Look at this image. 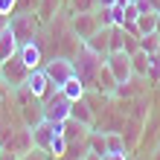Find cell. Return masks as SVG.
I'll list each match as a JSON object with an SVG mask.
<instances>
[{
  "mask_svg": "<svg viewBox=\"0 0 160 160\" xmlns=\"http://www.w3.org/2000/svg\"><path fill=\"white\" fill-rule=\"evenodd\" d=\"M73 67H76V76L84 82V88H93L96 84V76H99V70L105 67V58L102 55H96L93 50H88V47H79L76 50V55H73Z\"/></svg>",
  "mask_w": 160,
  "mask_h": 160,
  "instance_id": "cell-1",
  "label": "cell"
},
{
  "mask_svg": "<svg viewBox=\"0 0 160 160\" xmlns=\"http://www.w3.org/2000/svg\"><path fill=\"white\" fill-rule=\"evenodd\" d=\"M9 26L15 29V35H18V41H21V44L35 41L41 35V29H44L38 12H12V15H9Z\"/></svg>",
  "mask_w": 160,
  "mask_h": 160,
  "instance_id": "cell-2",
  "label": "cell"
},
{
  "mask_svg": "<svg viewBox=\"0 0 160 160\" xmlns=\"http://www.w3.org/2000/svg\"><path fill=\"white\" fill-rule=\"evenodd\" d=\"M44 73L50 76V82L55 88L61 90V84L67 82L70 76H76V67H73V58L70 55H50V58H44Z\"/></svg>",
  "mask_w": 160,
  "mask_h": 160,
  "instance_id": "cell-3",
  "label": "cell"
},
{
  "mask_svg": "<svg viewBox=\"0 0 160 160\" xmlns=\"http://www.w3.org/2000/svg\"><path fill=\"white\" fill-rule=\"evenodd\" d=\"M26 76H29V67L21 61V55H12V58L3 61V67H0V82L9 84V90L12 88H21L26 84Z\"/></svg>",
  "mask_w": 160,
  "mask_h": 160,
  "instance_id": "cell-4",
  "label": "cell"
},
{
  "mask_svg": "<svg viewBox=\"0 0 160 160\" xmlns=\"http://www.w3.org/2000/svg\"><path fill=\"white\" fill-rule=\"evenodd\" d=\"M41 105H44V119H50V122H64V119L70 117V105H73V102L64 96L61 90H52Z\"/></svg>",
  "mask_w": 160,
  "mask_h": 160,
  "instance_id": "cell-5",
  "label": "cell"
},
{
  "mask_svg": "<svg viewBox=\"0 0 160 160\" xmlns=\"http://www.w3.org/2000/svg\"><path fill=\"white\" fill-rule=\"evenodd\" d=\"M105 64L111 67V73H114V79L119 84H128L131 79H134V70H131V55L125 50H119V52H108V58Z\"/></svg>",
  "mask_w": 160,
  "mask_h": 160,
  "instance_id": "cell-6",
  "label": "cell"
},
{
  "mask_svg": "<svg viewBox=\"0 0 160 160\" xmlns=\"http://www.w3.org/2000/svg\"><path fill=\"white\" fill-rule=\"evenodd\" d=\"M70 29L79 41H88L93 32L99 29V21H96V12H79V15H70Z\"/></svg>",
  "mask_w": 160,
  "mask_h": 160,
  "instance_id": "cell-7",
  "label": "cell"
},
{
  "mask_svg": "<svg viewBox=\"0 0 160 160\" xmlns=\"http://www.w3.org/2000/svg\"><path fill=\"white\" fill-rule=\"evenodd\" d=\"M26 88H29V90L35 93V96L41 99V102H44L47 96H50L52 90H58V88H55V84L50 82V76L44 73V67H35V70H29V76H26Z\"/></svg>",
  "mask_w": 160,
  "mask_h": 160,
  "instance_id": "cell-8",
  "label": "cell"
},
{
  "mask_svg": "<svg viewBox=\"0 0 160 160\" xmlns=\"http://www.w3.org/2000/svg\"><path fill=\"white\" fill-rule=\"evenodd\" d=\"M18 55H21V61L29 70H35V67H41V64H44V47L38 44V38L21 44V47H18Z\"/></svg>",
  "mask_w": 160,
  "mask_h": 160,
  "instance_id": "cell-9",
  "label": "cell"
},
{
  "mask_svg": "<svg viewBox=\"0 0 160 160\" xmlns=\"http://www.w3.org/2000/svg\"><path fill=\"white\" fill-rule=\"evenodd\" d=\"M32 146H35V137H32V128H29V125L21 128V131H12V134H9V143H6V148H12L18 157L26 154Z\"/></svg>",
  "mask_w": 160,
  "mask_h": 160,
  "instance_id": "cell-10",
  "label": "cell"
},
{
  "mask_svg": "<svg viewBox=\"0 0 160 160\" xmlns=\"http://www.w3.org/2000/svg\"><path fill=\"white\" fill-rule=\"evenodd\" d=\"M84 47L93 50L96 55H102V58H108V52H111V26H99V29L84 41Z\"/></svg>",
  "mask_w": 160,
  "mask_h": 160,
  "instance_id": "cell-11",
  "label": "cell"
},
{
  "mask_svg": "<svg viewBox=\"0 0 160 160\" xmlns=\"http://www.w3.org/2000/svg\"><path fill=\"white\" fill-rule=\"evenodd\" d=\"M18 47H21V41H18L15 29L6 23L3 29H0V55H3V61L12 58V55H18Z\"/></svg>",
  "mask_w": 160,
  "mask_h": 160,
  "instance_id": "cell-12",
  "label": "cell"
},
{
  "mask_svg": "<svg viewBox=\"0 0 160 160\" xmlns=\"http://www.w3.org/2000/svg\"><path fill=\"white\" fill-rule=\"evenodd\" d=\"M117 88H119V82L114 79L111 67L105 64V67L99 70V76H96V84H93V90H96V93H105V96H111V93H114Z\"/></svg>",
  "mask_w": 160,
  "mask_h": 160,
  "instance_id": "cell-13",
  "label": "cell"
},
{
  "mask_svg": "<svg viewBox=\"0 0 160 160\" xmlns=\"http://www.w3.org/2000/svg\"><path fill=\"white\" fill-rule=\"evenodd\" d=\"M88 137H90V134H88ZM88 137H82V140H70L67 148H64V154H61V160H84V154L90 152Z\"/></svg>",
  "mask_w": 160,
  "mask_h": 160,
  "instance_id": "cell-14",
  "label": "cell"
},
{
  "mask_svg": "<svg viewBox=\"0 0 160 160\" xmlns=\"http://www.w3.org/2000/svg\"><path fill=\"white\" fill-rule=\"evenodd\" d=\"M61 134H64V140H67V143H70V140H82V137L90 134V125H84V122L67 117V119H64V131H61Z\"/></svg>",
  "mask_w": 160,
  "mask_h": 160,
  "instance_id": "cell-15",
  "label": "cell"
},
{
  "mask_svg": "<svg viewBox=\"0 0 160 160\" xmlns=\"http://www.w3.org/2000/svg\"><path fill=\"white\" fill-rule=\"evenodd\" d=\"M70 117L73 119H79V122H84V125H93V108H90V102L88 99H76L70 105Z\"/></svg>",
  "mask_w": 160,
  "mask_h": 160,
  "instance_id": "cell-16",
  "label": "cell"
},
{
  "mask_svg": "<svg viewBox=\"0 0 160 160\" xmlns=\"http://www.w3.org/2000/svg\"><path fill=\"white\" fill-rule=\"evenodd\" d=\"M61 93H64V96H67L70 102H76V99H82L84 93H88V88H84V82H82L79 76H70L67 82L61 84Z\"/></svg>",
  "mask_w": 160,
  "mask_h": 160,
  "instance_id": "cell-17",
  "label": "cell"
},
{
  "mask_svg": "<svg viewBox=\"0 0 160 160\" xmlns=\"http://www.w3.org/2000/svg\"><path fill=\"white\" fill-rule=\"evenodd\" d=\"M148 67H152V55H148V52L137 50L134 55H131V70H134V76L146 79V76H148Z\"/></svg>",
  "mask_w": 160,
  "mask_h": 160,
  "instance_id": "cell-18",
  "label": "cell"
},
{
  "mask_svg": "<svg viewBox=\"0 0 160 160\" xmlns=\"http://www.w3.org/2000/svg\"><path fill=\"white\" fill-rule=\"evenodd\" d=\"M58 12H61V0H41V6H38V18H41V23H50Z\"/></svg>",
  "mask_w": 160,
  "mask_h": 160,
  "instance_id": "cell-19",
  "label": "cell"
},
{
  "mask_svg": "<svg viewBox=\"0 0 160 160\" xmlns=\"http://www.w3.org/2000/svg\"><path fill=\"white\" fill-rule=\"evenodd\" d=\"M137 26H140V35L154 32V26H157V12H154V9H148V12H140V18H137Z\"/></svg>",
  "mask_w": 160,
  "mask_h": 160,
  "instance_id": "cell-20",
  "label": "cell"
},
{
  "mask_svg": "<svg viewBox=\"0 0 160 160\" xmlns=\"http://www.w3.org/2000/svg\"><path fill=\"white\" fill-rule=\"evenodd\" d=\"M140 50L148 52V55H154L160 50V32H146V35H140Z\"/></svg>",
  "mask_w": 160,
  "mask_h": 160,
  "instance_id": "cell-21",
  "label": "cell"
},
{
  "mask_svg": "<svg viewBox=\"0 0 160 160\" xmlns=\"http://www.w3.org/2000/svg\"><path fill=\"white\" fill-rule=\"evenodd\" d=\"M108 134V154H125V137L119 131H105Z\"/></svg>",
  "mask_w": 160,
  "mask_h": 160,
  "instance_id": "cell-22",
  "label": "cell"
},
{
  "mask_svg": "<svg viewBox=\"0 0 160 160\" xmlns=\"http://www.w3.org/2000/svg\"><path fill=\"white\" fill-rule=\"evenodd\" d=\"M70 3V15L79 12H96V0H67Z\"/></svg>",
  "mask_w": 160,
  "mask_h": 160,
  "instance_id": "cell-23",
  "label": "cell"
},
{
  "mask_svg": "<svg viewBox=\"0 0 160 160\" xmlns=\"http://www.w3.org/2000/svg\"><path fill=\"white\" fill-rule=\"evenodd\" d=\"M18 160H52V154L47 152V148H41V146H32L26 154H21Z\"/></svg>",
  "mask_w": 160,
  "mask_h": 160,
  "instance_id": "cell-24",
  "label": "cell"
},
{
  "mask_svg": "<svg viewBox=\"0 0 160 160\" xmlns=\"http://www.w3.org/2000/svg\"><path fill=\"white\" fill-rule=\"evenodd\" d=\"M64 148H67V140H64V134H58L50 143V154L55 157V160H61V154H64Z\"/></svg>",
  "mask_w": 160,
  "mask_h": 160,
  "instance_id": "cell-25",
  "label": "cell"
},
{
  "mask_svg": "<svg viewBox=\"0 0 160 160\" xmlns=\"http://www.w3.org/2000/svg\"><path fill=\"white\" fill-rule=\"evenodd\" d=\"M41 0H18L15 3V12H38Z\"/></svg>",
  "mask_w": 160,
  "mask_h": 160,
  "instance_id": "cell-26",
  "label": "cell"
},
{
  "mask_svg": "<svg viewBox=\"0 0 160 160\" xmlns=\"http://www.w3.org/2000/svg\"><path fill=\"white\" fill-rule=\"evenodd\" d=\"M15 3H18V0H0V15L9 18V15L15 12Z\"/></svg>",
  "mask_w": 160,
  "mask_h": 160,
  "instance_id": "cell-27",
  "label": "cell"
},
{
  "mask_svg": "<svg viewBox=\"0 0 160 160\" xmlns=\"http://www.w3.org/2000/svg\"><path fill=\"white\" fill-rule=\"evenodd\" d=\"M122 12H125V21H137L140 18V12H137V6H134V0H131V3L122 9Z\"/></svg>",
  "mask_w": 160,
  "mask_h": 160,
  "instance_id": "cell-28",
  "label": "cell"
},
{
  "mask_svg": "<svg viewBox=\"0 0 160 160\" xmlns=\"http://www.w3.org/2000/svg\"><path fill=\"white\" fill-rule=\"evenodd\" d=\"M0 160H18V154L12 152V148H6V146H3V148H0Z\"/></svg>",
  "mask_w": 160,
  "mask_h": 160,
  "instance_id": "cell-29",
  "label": "cell"
},
{
  "mask_svg": "<svg viewBox=\"0 0 160 160\" xmlns=\"http://www.w3.org/2000/svg\"><path fill=\"white\" fill-rule=\"evenodd\" d=\"M114 3H117V0H96V9L99 6H114Z\"/></svg>",
  "mask_w": 160,
  "mask_h": 160,
  "instance_id": "cell-30",
  "label": "cell"
},
{
  "mask_svg": "<svg viewBox=\"0 0 160 160\" xmlns=\"http://www.w3.org/2000/svg\"><path fill=\"white\" fill-rule=\"evenodd\" d=\"M6 23H9V18H6V15H0V29H3Z\"/></svg>",
  "mask_w": 160,
  "mask_h": 160,
  "instance_id": "cell-31",
  "label": "cell"
},
{
  "mask_svg": "<svg viewBox=\"0 0 160 160\" xmlns=\"http://www.w3.org/2000/svg\"><path fill=\"white\" fill-rule=\"evenodd\" d=\"M154 32H160V12H157V26H154Z\"/></svg>",
  "mask_w": 160,
  "mask_h": 160,
  "instance_id": "cell-32",
  "label": "cell"
},
{
  "mask_svg": "<svg viewBox=\"0 0 160 160\" xmlns=\"http://www.w3.org/2000/svg\"><path fill=\"white\" fill-rule=\"evenodd\" d=\"M0 67H3V55H0Z\"/></svg>",
  "mask_w": 160,
  "mask_h": 160,
  "instance_id": "cell-33",
  "label": "cell"
},
{
  "mask_svg": "<svg viewBox=\"0 0 160 160\" xmlns=\"http://www.w3.org/2000/svg\"><path fill=\"white\" fill-rule=\"evenodd\" d=\"M61 3H67V0H61Z\"/></svg>",
  "mask_w": 160,
  "mask_h": 160,
  "instance_id": "cell-34",
  "label": "cell"
}]
</instances>
